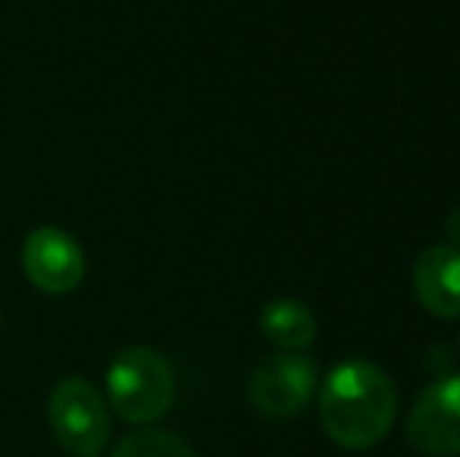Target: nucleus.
I'll return each mask as SVG.
<instances>
[{
  "mask_svg": "<svg viewBox=\"0 0 460 457\" xmlns=\"http://www.w3.org/2000/svg\"><path fill=\"white\" fill-rule=\"evenodd\" d=\"M413 292L436 317H460V250L451 244L426 248L413 263Z\"/></svg>",
  "mask_w": 460,
  "mask_h": 457,
  "instance_id": "0eeeda50",
  "label": "nucleus"
},
{
  "mask_svg": "<svg viewBox=\"0 0 460 457\" xmlns=\"http://www.w3.org/2000/svg\"><path fill=\"white\" fill-rule=\"evenodd\" d=\"M394 382L369 360H348L326 376L320 391V420L341 448L364 452L385 439L394 423Z\"/></svg>",
  "mask_w": 460,
  "mask_h": 457,
  "instance_id": "f257e3e1",
  "label": "nucleus"
},
{
  "mask_svg": "<svg viewBox=\"0 0 460 457\" xmlns=\"http://www.w3.org/2000/svg\"><path fill=\"white\" fill-rule=\"evenodd\" d=\"M22 273L44 294H69L85 279V254L69 232L38 226L22 244Z\"/></svg>",
  "mask_w": 460,
  "mask_h": 457,
  "instance_id": "39448f33",
  "label": "nucleus"
},
{
  "mask_svg": "<svg viewBox=\"0 0 460 457\" xmlns=\"http://www.w3.org/2000/svg\"><path fill=\"white\" fill-rule=\"evenodd\" d=\"M110 408L126 423H154L176 401V373L170 360L147 345L122 347L107 366Z\"/></svg>",
  "mask_w": 460,
  "mask_h": 457,
  "instance_id": "f03ea898",
  "label": "nucleus"
},
{
  "mask_svg": "<svg viewBox=\"0 0 460 457\" xmlns=\"http://www.w3.org/2000/svg\"><path fill=\"white\" fill-rule=\"evenodd\" d=\"M261 330L276 347L285 351H304V347L314 345L316 338V320L301 301L291 298H276L263 307L261 313Z\"/></svg>",
  "mask_w": 460,
  "mask_h": 457,
  "instance_id": "6e6552de",
  "label": "nucleus"
},
{
  "mask_svg": "<svg viewBox=\"0 0 460 457\" xmlns=\"http://www.w3.org/2000/svg\"><path fill=\"white\" fill-rule=\"evenodd\" d=\"M316 391V366L304 354H273L251 376V404L263 417H295Z\"/></svg>",
  "mask_w": 460,
  "mask_h": 457,
  "instance_id": "20e7f679",
  "label": "nucleus"
},
{
  "mask_svg": "<svg viewBox=\"0 0 460 457\" xmlns=\"http://www.w3.org/2000/svg\"><path fill=\"white\" fill-rule=\"evenodd\" d=\"M48 417L54 435L73 457H101L110 442V414L92 382L69 376L50 391Z\"/></svg>",
  "mask_w": 460,
  "mask_h": 457,
  "instance_id": "7ed1b4c3",
  "label": "nucleus"
},
{
  "mask_svg": "<svg viewBox=\"0 0 460 457\" xmlns=\"http://www.w3.org/2000/svg\"><path fill=\"white\" fill-rule=\"evenodd\" d=\"M448 242H451V248L460 250V207L448 216Z\"/></svg>",
  "mask_w": 460,
  "mask_h": 457,
  "instance_id": "9d476101",
  "label": "nucleus"
},
{
  "mask_svg": "<svg viewBox=\"0 0 460 457\" xmlns=\"http://www.w3.org/2000/svg\"><path fill=\"white\" fill-rule=\"evenodd\" d=\"M407 439L432 457L460 454V376L432 382L407 417Z\"/></svg>",
  "mask_w": 460,
  "mask_h": 457,
  "instance_id": "423d86ee",
  "label": "nucleus"
},
{
  "mask_svg": "<svg viewBox=\"0 0 460 457\" xmlns=\"http://www.w3.org/2000/svg\"><path fill=\"white\" fill-rule=\"evenodd\" d=\"M110 457H198V454L176 433H166V429H138V433H128L110 452Z\"/></svg>",
  "mask_w": 460,
  "mask_h": 457,
  "instance_id": "1a4fd4ad",
  "label": "nucleus"
}]
</instances>
